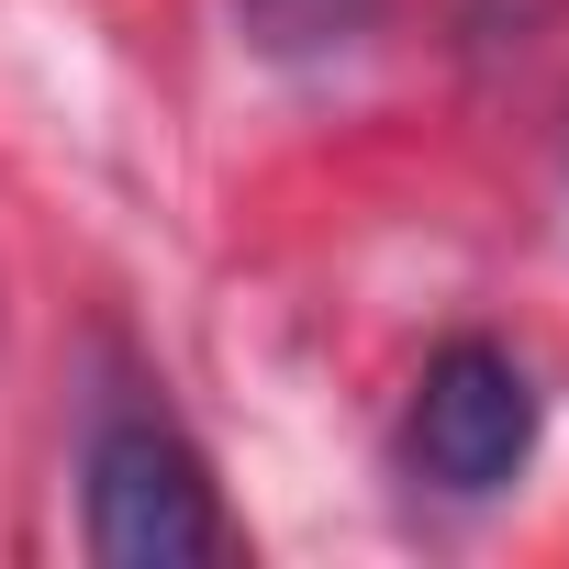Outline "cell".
<instances>
[{"label": "cell", "instance_id": "cell-1", "mask_svg": "<svg viewBox=\"0 0 569 569\" xmlns=\"http://www.w3.org/2000/svg\"><path fill=\"white\" fill-rule=\"evenodd\" d=\"M79 525L101 569H201L223 558V502L201 447L168 413H101L79 469Z\"/></svg>", "mask_w": 569, "mask_h": 569}, {"label": "cell", "instance_id": "cell-2", "mask_svg": "<svg viewBox=\"0 0 569 569\" xmlns=\"http://www.w3.org/2000/svg\"><path fill=\"white\" fill-rule=\"evenodd\" d=\"M402 458H413L425 491L491 502L536 458V380H525V358L513 347H480V336L436 347L425 380H413V413H402Z\"/></svg>", "mask_w": 569, "mask_h": 569}, {"label": "cell", "instance_id": "cell-3", "mask_svg": "<svg viewBox=\"0 0 569 569\" xmlns=\"http://www.w3.org/2000/svg\"><path fill=\"white\" fill-rule=\"evenodd\" d=\"M234 23L268 46V57H336L380 23V0H234Z\"/></svg>", "mask_w": 569, "mask_h": 569}]
</instances>
